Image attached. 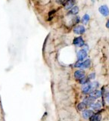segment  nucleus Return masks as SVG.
Wrapping results in <instances>:
<instances>
[{
  "mask_svg": "<svg viewBox=\"0 0 109 121\" xmlns=\"http://www.w3.org/2000/svg\"><path fill=\"white\" fill-rule=\"evenodd\" d=\"M89 19H90L89 15L88 14H85L82 17V23L83 24H87L89 21Z\"/></svg>",
  "mask_w": 109,
  "mask_h": 121,
  "instance_id": "ddd939ff",
  "label": "nucleus"
},
{
  "mask_svg": "<svg viewBox=\"0 0 109 121\" xmlns=\"http://www.w3.org/2000/svg\"><path fill=\"white\" fill-rule=\"evenodd\" d=\"M80 21V17H75L72 19V21H73V24H77V23H79Z\"/></svg>",
  "mask_w": 109,
  "mask_h": 121,
  "instance_id": "a211bd4d",
  "label": "nucleus"
},
{
  "mask_svg": "<svg viewBox=\"0 0 109 121\" xmlns=\"http://www.w3.org/2000/svg\"><path fill=\"white\" fill-rule=\"evenodd\" d=\"M106 101L108 102V103H109V93H108L107 95H106Z\"/></svg>",
  "mask_w": 109,
  "mask_h": 121,
  "instance_id": "4be33fe9",
  "label": "nucleus"
},
{
  "mask_svg": "<svg viewBox=\"0 0 109 121\" xmlns=\"http://www.w3.org/2000/svg\"><path fill=\"white\" fill-rule=\"evenodd\" d=\"M95 77H96V74H95V73H90L89 75V79H95Z\"/></svg>",
  "mask_w": 109,
  "mask_h": 121,
  "instance_id": "aec40b11",
  "label": "nucleus"
},
{
  "mask_svg": "<svg viewBox=\"0 0 109 121\" xmlns=\"http://www.w3.org/2000/svg\"><path fill=\"white\" fill-rule=\"evenodd\" d=\"M95 98H94L92 95H89V97H86L85 99H84V101H83V102L84 103L86 104V105H88V106H90L92 104H93V102L95 101Z\"/></svg>",
  "mask_w": 109,
  "mask_h": 121,
  "instance_id": "1a4fd4ad",
  "label": "nucleus"
},
{
  "mask_svg": "<svg viewBox=\"0 0 109 121\" xmlns=\"http://www.w3.org/2000/svg\"><path fill=\"white\" fill-rule=\"evenodd\" d=\"M92 2H94V0H92Z\"/></svg>",
  "mask_w": 109,
  "mask_h": 121,
  "instance_id": "b1692460",
  "label": "nucleus"
},
{
  "mask_svg": "<svg viewBox=\"0 0 109 121\" xmlns=\"http://www.w3.org/2000/svg\"><path fill=\"white\" fill-rule=\"evenodd\" d=\"M90 65H91V60H90V59H86L84 61L82 60L81 68H89Z\"/></svg>",
  "mask_w": 109,
  "mask_h": 121,
  "instance_id": "9b49d317",
  "label": "nucleus"
},
{
  "mask_svg": "<svg viewBox=\"0 0 109 121\" xmlns=\"http://www.w3.org/2000/svg\"><path fill=\"white\" fill-rule=\"evenodd\" d=\"M65 5V9L67 10H70L75 5V0H67V1L64 4Z\"/></svg>",
  "mask_w": 109,
  "mask_h": 121,
  "instance_id": "0eeeda50",
  "label": "nucleus"
},
{
  "mask_svg": "<svg viewBox=\"0 0 109 121\" xmlns=\"http://www.w3.org/2000/svg\"><path fill=\"white\" fill-rule=\"evenodd\" d=\"M90 95H92L95 99H97V98H99L101 97V91L100 90H95V91H93L92 92H91L89 94Z\"/></svg>",
  "mask_w": 109,
  "mask_h": 121,
  "instance_id": "9d476101",
  "label": "nucleus"
},
{
  "mask_svg": "<svg viewBox=\"0 0 109 121\" xmlns=\"http://www.w3.org/2000/svg\"><path fill=\"white\" fill-rule=\"evenodd\" d=\"M99 82H90V83H86L85 86H83L82 90H83V93L85 95H88L92 92L93 91H95L98 87H99Z\"/></svg>",
  "mask_w": 109,
  "mask_h": 121,
  "instance_id": "f257e3e1",
  "label": "nucleus"
},
{
  "mask_svg": "<svg viewBox=\"0 0 109 121\" xmlns=\"http://www.w3.org/2000/svg\"><path fill=\"white\" fill-rule=\"evenodd\" d=\"M86 32V28L83 25H78L74 29V33L77 35H82Z\"/></svg>",
  "mask_w": 109,
  "mask_h": 121,
  "instance_id": "7ed1b4c3",
  "label": "nucleus"
},
{
  "mask_svg": "<svg viewBox=\"0 0 109 121\" xmlns=\"http://www.w3.org/2000/svg\"><path fill=\"white\" fill-rule=\"evenodd\" d=\"M84 76H85V71L81 69L74 72V77L77 79H80L82 77H83Z\"/></svg>",
  "mask_w": 109,
  "mask_h": 121,
  "instance_id": "6e6552de",
  "label": "nucleus"
},
{
  "mask_svg": "<svg viewBox=\"0 0 109 121\" xmlns=\"http://www.w3.org/2000/svg\"><path fill=\"white\" fill-rule=\"evenodd\" d=\"M69 12H70V14H74V15L77 14L78 12H79V7L78 6H74L72 9H70Z\"/></svg>",
  "mask_w": 109,
  "mask_h": 121,
  "instance_id": "2eb2a0df",
  "label": "nucleus"
},
{
  "mask_svg": "<svg viewBox=\"0 0 109 121\" xmlns=\"http://www.w3.org/2000/svg\"><path fill=\"white\" fill-rule=\"evenodd\" d=\"M67 1V0H56L57 3L61 4V5H62V4H65Z\"/></svg>",
  "mask_w": 109,
  "mask_h": 121,
  "instance_id": "412c9836",
  "label": "nucleus"
},
{
  "mask_svg": "<svg viewBox=\"0 0 109 121\" xmlns=\"http://www.w3.org/2000/svg\"><path fill=\"white\" fill-rule=\"evenodd\" d=\"M106 27L107 28H109V20L107 21V23H106Z\"/></svg>",
  "mask_w": 109,
  "mask_h": 121,
  "instance_id": "5701e85b",
  "label": "nucleus"
},
{
  "mask_svg": "<svg viewBox=\"0 0 109 121\" xmlns=\"http://www.w3.org/2000/svg\"><path fill=\"white\" fill-rule=\"evenodd\" d=\"M87 57V51L84 50L83 48L80 49L77 52V59L78 60H83Z\"/></svg>",
  "mask_w": 109,
  "mask_h": 121,
  "instance_id": "20e7f679",
  "label": "nucleus"
},
{
  "mask_svg": "<svg viewBox=\"0 0 109 121\" xmlns=\"http://www.w3.org/2000/svg\"><path fill=\"white\" fill-rule=\"evenodd\" d=\"M90 120L92 121H99L101 120V115L100 114V113H97V114H93L91 117H90Z\"/></svg>",
  "mask_w": 109,
  "mask_h": 121,
  "instance_id": "4468645a",
  "label": "nucleus"
},
{
  "mask_svg": "<svg viewBox=\"0 0 109 121\" xmlns=\"http://www.w3.org/2000/svg\"><path fill=\"white\" fill-rule=\"evenodd\" d=\"M86 104L84 102H80V103H79L77 105V109L79 111H83V110L86 109Z\"/></svg>",
  "mask_w": 109,
  "mask_h": 121,
  "instance_id": "dca6fc26",
  "label": "nucleus"
},
{
  "mask_svg": "<svg viewBox=\"0 0 109 121\" xmlns=\"http://www.w3.org/2000/svg\"><path fill=\"white\" fill-rule=\"evenodd\" d=\"M99 13L104 17H108L109 15V9H108V7L105 5H101L99 8Z\"/></svg>",
  "mask_w": 109,
  "mask_h": 121,
  "instance_id": "f03ea898",
  "label": "nucleus"
},
{
  "mask_svg": "<svg viewBox=\"0 0 109 121\" xmlns=\"http://www.w3.org/2000/svg\"><path fill=\"white\" fill-rule=\"evenodd\" d=\"M93 114H94V112H93V111H92V110H86V111H84L82 113L83 117L85 120L90 119V117H91Z\"/></svg>",
  "mask_w": 109,
  "mask_h": 121,
  "instance_id": "423d86ee",
  "label": "nucleus"
},
{
  "mask_svg": "<svg viewBox=\"0 0 109 121\" xmlns=\"http://www.w3.org/2000/svg\"><path fill=\"white\" fill-rule=\"evenodd\" d=\"M90 107L92 110H95V111H99V110L101 109V104L99 103V102H97V103H93L90 105Z\"/></svg>",
  "mask_w": 109,
  "mask_h": 121,
  "instance_id": "f8f14e48",
  "label": "nucleus"
},
{
  "mask_svg": "<svg viewBox=\"0 0 109 121\" xmlns=\"http://www.w3.org/2000/svg\"><path fill=\"white\" fill-rule=\"evenodd\" d=\"M81 64H82V60H77V61L75 63L74 67L77 68H81Z\"/></svg>",
  "mask_w": 109,
  "mask_h": 121,
  "instance_id": "6ab92c4d",
  "label": "nucleus"
},
{
  "mask_svg": "<svg viewBox=\"0 0 109 121\" xmlns=\"http://www.w3.org/2000/svg\"><path fill=\"white\" fill-rule=\"evenodd\" d=\"M89 78L88 77H82L81 79H80V82L81 83L82 85H85V84H86V83L88 82V81H89Z\"/></svg>",
  "mask_w": 109,
  "mask_h": 121,
  "instance_id": "f3484780",
  "label": "nucleus"
},
{
  "mask_svg": "<svg viewBox=\"0 0 109 121\" xmlns=\"http://www.w3.org/2000/svg\"><path fill=\"white\" fill-rule=\"evenodd\" d=\"M73 43H74V45H75L77 47H83L85 45L84 40L83 39V38L81 36L75 38V39H74Z\"/></svg>",
  "mask_w": 109,
  "mask_h": 121,
  "instance_id": "39448f33",
  "label": "nucleus"
}]
</instances>
